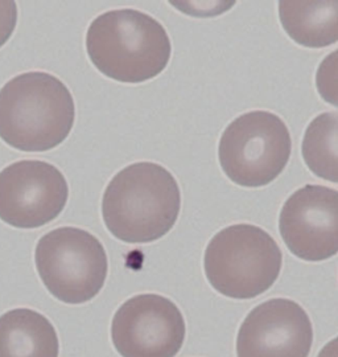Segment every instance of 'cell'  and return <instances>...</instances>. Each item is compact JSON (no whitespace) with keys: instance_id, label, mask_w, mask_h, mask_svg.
Listing matches in <instances>:
<instances>
[{"instance_id":"1","label":"cell","mask_w":338,"mask_h":357,"mask_svg":"<svg viewBox=\"0 0 338 357\" xmlns=\"http://www.w3.org/2000/svg\"><path fill=\"white\" fill-rule=\"evenodd\" d=\"M180 209L177 180L152 162H139L119 171L102 199L106 228L127 243L158 241L175 227Z\"/></svg>"},{"instance_id":"2","label":"cell","mask_w":338,"mask_h":357,"mask_svg":"<svg viewBox=\"0 0 338 357\" xmlns=\"http://www.w3.org/2000/svg\"><path fill=\"white\" fill-rule=\"evenodd\" d=\"M75 119L70 90L49 73L26 72L0 89V138L16 150L49 151L68 138Z\"/></svg>"},{"instance_id":"3","label":"cell","mask_w":338,"mask_h":357,"mask_svg":"<svg viewBox=\"0 0 338 357\" xmlns=\"http://www.w3.org/2000/svg\"><path fill=\"white\" fill-rule=\"evenodd\" d=\"M86 51L103 76L123 84H141L167 68L172 45L156 19L125 8L102 13L91 22Z\"/></svg>"},{"instance_id":"4","label":"cell","mask_w":338,"mask_h":357,"mask_svg":"<svg viewBox=\"0 0 338 357\" xmlns=\"http://www.w3.org/2000/svg\"><path fill=\"white\" fill-rule=\"evenodd\" d=\"M283 266V255L266 230L236 224L208 243L203 270L215 291L233 299H252L270 290Z\"/></svg>"},{"instance_id":"5","label":"cell","mask_w":338,"mask_h":357,"mask_svg":"<svg viewBox=\"0 0 338 357\" xmlns=\"http://www.w3.org/2000/svg\"><path fill=\"white\" fill-rule=\"evenodd\" d=\"M292 139L287 125L276 114L255 110L242 114L225 128L218 146L226 176L245 188L272 183L287 167Z\"/></svg>"},{"instance_id":"6","label":"cell","mask_w":338,"mask_h":357,"mask_svg":"<svg viewBox=\"0 0 338 357\" xmlns=\"http://www.w3.org/2000/svg\"><path fill=\"white\" fill-rule=\"evenodd\" d=\"M35 261L44 286L66 305L94 299L105 286L107 255L100 240L86 230L63 227L44 234Z\"/></svg>"},{"instance_id":"7","label":"cell","mask_w":338,"mask_h":357,"mask_svg":"<svg viewBox=\"0 0 338 357\" xmlns=\"http://www.w3.org/2000/svg\"><path fill=\"white\" fill-rule=\"evenodd\" d=\"M185 335L180 308L159 294L130 298L112 321V340L122 357H175Z\"/></svg>"},{"instance_id":"8","label":"cell","mask_w":338,"mask_h":357,"mask_svg":"<svg viewBox=\"0 0 338 357\" xmlns=\"http://www.w3.org/2000/svg\"><path fill=\"white\" fill-rule=\"evenodd\" d=\"M69 187L57 167L20 160L0 172V220L13 228L36 229L60 216Z\"/></svg>"},{"instance_id":"9","label":"cell","mask_w":338,"mask_h":357,"mask_svg":"<svg viewBox=\"0 0 338 357\" xmlns=\"http://www.w3.org/2000/svg\"><path fill=\"white\" fill-rule=\"evenodd\" d=\"M279 230L289 252L307 262H321L338 252V192L308 184L283 205Z\"/></svg>"},{"instance_id":"10","label":"cell","mask_w":338,"mask_h":357,"mask_svg":"<svg viewBox=\"0 0 338 357\" xmlns=\"http://www.w3.org/2000/svg\"><path fill=\"white\" fill-rule=\"evenodd\" d=\"M314 344L309 315L295 301L275 298L251 310L239 327L237 357H308Z\"/></svg>"},{"instance_id":"11","label":"cell","mask_w":338,"mask_h":357,"mask_svg":"<svg viewBox=\"0 0 338 357\" xmlns=\"http://www.w3.org/2000/svg\"><path fill=\"white\" fill-rule=\"evenodd\" d=\"M56 328L38 311L16 308L0 317V357H59Z\"/></svg>"},{"instance_id":"12","label":"cell","mask_w":338,"mask_h":357,"mask_svg":"<svg viewBox=\"0 0 338 357\" xmlns=\"http://www.w3.org/2000/svg\"><path fill=\"white\" fill-rule=\"evenodd\" d=\"M279 19L289 38L307 48H325L338 40V1H280Z\"/></svg>"},{"instance_id":"13","label":"cell","mask_w":338,"mask_h":357,"mask_svg":"<svg viewBox=\"0 0 338 357\" xmlns=\"http://www.w3.org/2000/svg\"><path fill=\"white\" fill-rule=\"evenodd\" d=\"M338 115L337 112L316 116L307 128L302 139V158L316 176L338 181Z\"/></svg>"},{"instance_id":"14","label":"cell","mask_w":338,"mask_h":357,"mask_svg":"<svg viewBox=\"0 0 338 357\" xmlns=\"http://www.w3.org/2000/svg\"><path fill=\"white\" fill-rule=\"evenodd\" d=\"M17 23V7L11 0L0 1V48L13 36Z\"/></svg>"},{"instance_id":"15","label":"cell","mask_w":338,"mask_h":357,"mask_svg":"<svg viewBox=\"0 0 338 357\" xmlns=\"http://www.w3.org/2000/svg\"><path fill=\"white\" fill-rule=\"evenodd\" d=\"M320 357H337V351H336V339L332 340L329 344L324 347V349L321 351Z\"/></svg>"}]
</instances>
